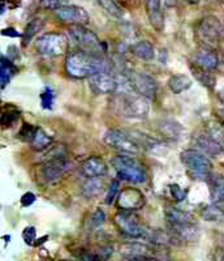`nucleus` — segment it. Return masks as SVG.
<instances>
[{"label": "nucleus", "instance_id": "obj_4", "mask_svg": "<svg viewBox=\"0 0 224 261\" xmlns=\"http://www.w3.org/2000/svg\"><path fill=\"white\" fill-rule=\"evenodd\" d=\"M69 37L80 51L92 55H99V57H103L106 54V45L100 42L94 32L86 29L85 27L81 25L72 27L69 29Z\"/></svg>", "mask_w": 224, "mask_h": 261}, {"label": "nucleus", "instance_id": "obj_11", "mask_svg": "<svg viewBox=\"0 0 224 261\" xmlns=\"http://www.w3.org/2000/svg\"><path fill=\"white\" fill-rule=\"evenodd\" d=\"M69 162L64 158H56V160H47L41 166L39 176L41 180L46 184L56 183L63 178L65 172L68 171Z\"/></svg>", "mask_w": 224, "mask_h": 261}, {"label": "nucleus", "instance_id": "obj_7", "mask_svg": "<svg viewBox=\"0 0 224 261\" xmlns=\"http://www.w3.org/2000/svg\"><path fill=\"white\" fill-rule=\"evenodd\" d=\"M68 38L60 33H47L39 37L36 42V48L44 57H60L68 50Z\"/></svg>", "mask_w": 224, "mask_h": 261}, {"label": "nucleus", "instance_id": "obj_1", "mask_svg": "<svg viewBox=\"0 0 224 261\" xmlns=\"http://www.w3.org/2000/svg\"><path fill=\"white\" fill-rule=\"evenodd\" d=\"M65 71L73 79H90L98 72L108 71L107 62L103 57L92 55L76 50L69 51L65 57Z\"/></svg>", "mask_w": 224, "mask_h": 261}, {"label": "nucleus", "instance_id": "obj_19", "mask_svg": "<svg viewBox=\"0 0 224 261\" xmlns=\"http://www.w3.org/2000/svg\"><path fill=\"white\" fill-rule=\"evenodd\" d=\"M164 217L170 226L177 225H186V223H194L193 216L189 212L181 211L175 206H165L164 208Z\"/></svg>", "mask_w": 224, "mask_h": 261}, {"label": "nucleus", "instance_id": "obj_39", "mask_svg": "<svg viewBox=\"0 0 224 261\" xmlns=\"http://www.w3.org/2000/svg\"><path fill=\"white\" fill-rule=\"evenodd\" d=\"M22 238H24V241L26 244H33L36 242V227H33V226H29L24 230L22 232Z\"/></svg>", "mask_w": 224, "mask_h": 261}, {"label": "nucleus", "instance_id": "obj_13", "mask_svg": "<svg viewBox=\"0 0 224 261\" xmlns=\"http://www.w3.org/2000/svg\"><path fill=\"white\" fill-rule=\"evenodd\" d=\"M90 88L95 94H111L118 89V80L109 71L98 72L89 79Z\"/></svg>", "mask_w": 224, "mask_h": 261}, {"label": "nucleus", "instance_id": "obj_29", "mask_svg": "<svg viewBox=\"0 0 224 261\" xmlns=\"http://www.w3.org/2000/svg\"><path fill=\"white\" fill-rule=\"evenodd\" d=\"M211 199L214 202H224V176H214L210 179Z\"/></svg>", "mask_w": 224, "mask_h": 261}, {"label": "nucleus", "instance_id": "obj_41", "mask_svg": "<svg viewBox=\"0 0 224 261\" xmlns=\"http://www.w3.org/2000/svg\"><path fill=\"white\" fill-rule=\"evenodd\" d=\"M78 258H80L81 261H100L95 253L89 252V251H83V249L80 252V255H78Z\"/></svg>", "mask_w": 224, "mask_h": 261}, {"label": "nucleus", "instance_id": "obj_24", "mask_svg": "<svg viewBox=\"0 0 224 261\" xmlns=\"http://www.w3.org/2000/svg\"><path fill=\"white\" fill-rule=\"evenodd\" d=\"M103 190V180H100L99 178H92L88 179V180L82 184V190H81V192H82V195L85 196L86 199H93V197H97Z\"/></svg>", "mask_w": 224, "mask_h": 261}, {"label": "nucleus", "instance_id": "obj_46", "mask_svg": "<svg viewBox=\"0 0 224 261\" xmlns=\"http://www.w3.org/2000/svg\"><path fill=\"white\" fill-rule=\"evenodd\" d=\"M186 2H188L189 4H197L200 0H186Z\"/></svg>", "mask_w": 224, "mask_h": 261}, {"label": "nucleus", "instance_id": "obj_14", "mask_svg": "<svg viewBox=\"0 0 224 261\" xmlns=\"http://www.w3.org/2000/svg\"><path fill=\"white\" fill-rule=\"evenodd\" d=\"M193 64L207 71H214L218 68L219 58L216 51L209 46H202L193 54Z\"/></svg>", "mask_w": 224, "mask_h": 261}, {"label": "nucleus", "instance_id": "obj_50", "mask_svg": "<svg viewBox=\"0 0 224 261\" xmlns=\"http://www.w3.org/2000/svg\"><path fill=\"white\" fill-rule=\"evenodd\" d=\"M223 63H224V53H223Z\"/></svg>", "mask_w": 224, "mask_h": 261}, {"label": "nucleus", "instance_id": "obj_18", "mask_svg": "<svg viewBox=\"0 0 224 261\" xmlns=\"http://www.w3.org/2000/svg\"><path fill=\"white\" fill-rule=\"evenodd\" d=\"M145 8L151 27L158 32H162L164 29V15L160 6V0H145Z\"/></svg>", "mask_w": 224, "mask_h": 261}, {"label": "nucleus", "instance_id": "obj_48", "mask_svg": "<svg viewBox=\"0 0 224 261\" xmlns=\"http://www.w3.org/2000/svg\"><path fill=\"white\" fill-rule=\"evenodd\" d=\"M220 115H221V118L224 119V109H221V111H220Z\"/></svg>", "mask_w": 224, "mask_h": 261}, {"label": "nucleus", "instance_id": "obj_45", "mask_svg": "<svg viewBox=\"0 0 224 261\" xmlns=\"http://www.w3.org/2000/svg\"><path fill=\"white\" fill-rule=\"evenodd\" d=\"M0 12H2V15H3V13L6 12V4H4V2H3V3H2V11H0Z\"/></svg>", "mask_w": 224, "mask_h": 261}, {"label": "nucleus", "instance_id": "obj_6", "mask_svg": "<svg viewBox=\"0 0 224 261\" xmlns=\"http://www.w3.org/2000/svg\"><path fill=\"white\" fill-rule=\"evenodd\" d=\"M104 143L112 149L124 155H137L139 153V144L133 135L121 129H108L104 134Z\"/></svg>", "mask_w": 224, "mask_h": 261}, {"label": "nucleus", "instance_id": "obj_28", "mask_svg": "<svg viewBox=\"0 0 224 261\" xmlns=\"http://www.w3.org/2000/svg\"><path fill=\"white\" fill-rule=\"evenodd\" d=\"M201 216L209 222H219L224 220V208L218 204H211L201 212Z\"/></svg>", "mask_w": 224, "mask_h": 261}, {"label": "nucleus", "instance_id": "obj_40", "mask_svg": "<svg viewBox=\"0 0 224 261\" xmlns=\"http://www.w3.org/2000/svg\"><path fill=\"white\" fill-rule=\"evenodd\" d=\"M36 200H37V197L34 193L26 192L21 196V205H22L24 208H27V206H30V205L34 204V201H36Z\"/></svg>", "mask_w": 224, "mask_h": 261}, {"label": "nucleus", "instance_id": "obj_32", "mask_svg": "<svg viewBox=\"0 0 224 261\" xmlns=\"http://www.w3.org/2000/svg\"><path fill=\"white\" fill-rule=\"evenodd\" d=\"M39 99H41V106L43 107L44 110H52L53 103H55V93H53V90L51 89L50 86H47L41 93Z\"/></svg>", "mask_w": 224, "mask_h": 261}, {"label": "nucleus", "instance_id": "obj_47", "mask_svg": "<svg viewBox=\"0 0 224 261\" xmlns=\"http://www.w3.org/2000/svg\"><path fill=\"white\" fill-rule=\"evenodd\" d=\"M220 261H224V247H223V251H221V258Z\"/></svg>", "mask_w": 224, "mask_h": 261}, {"label": "nucleus", "instance_id": "obj_43", "mask_svg": "<svg viewBox=\"0 0 224 261\" xmlns=\"http://www.w3.org/2000/svg\"><path fill=\"white\" fill-rule=\"evenodd\" d=\"M123 261H153L150 256H134V257H123Z\"/></svg>", "mask_w": 224, "mask_h": 261}, {"label": "nucleus", "instance_id": "obj_33", "mask_svg": "<svg viewBox=\"0 0 224 261\" xmlns=\"http://www.w3.org/2000/svg\"><path fill=\"white\" fill-rule=\"evenodd\" d=\"M36 130H37V127H33V125L29 124V123H24L22 127H21L20 132H18L17 137L20 140H22V141L32 143L33 137H34V135H36Z\"/></svg>", "mask_w": 224, "mask_h": 261}, {"label": "nucleus", "instance_id": "obj_3", "mask_svg": "<svg viewBox=\"0 0 224 261\" xmlns=\"http://www.w3.org/2000/svg\"><path fill=\"white\" fill-rule=\"evenodd\" d=\"M111 165L120 180L136 184L144 183L146 180V172L144 167L129 155H115L111 158Z\"/></svg>", "mask_w": 224, "mask_h": 261}, {"label": "nucleus", "instance_id": "obj_51", "mask_svg": "<svg viewBox=\"0 0 224 261\" xmlns=\"http://www.w3.org/2000/svg\"><path fill=\"white\" fill-rule=\"evenodd\" d=\"M63 261H65V260H63Z\"/></svg>", "mask_w": 224, "mask_h": 261}, {"label": "nucleus", "instance_id": "obj_23", "mask_svg": "<svg viewBox=\"0 0 224 261\" xmlns=\"http://www.w3.org/2000/svg\"><path fill=\"white\" fill-rule=\"evenodd\" d=\"M132 54L136 58L142 60H151L155 55V50L151 42L149 41H139L132 46Z\"/></svg>", "mask_w": 224, "mask_h": 261}, {"label": "nucleus", "instance_id": "obj_16", "mask_svg": "<svg viewBox=\"0 0 224 261\" xmlns=\"http://www.w3.org/2000/svg\"><path fill=\"white\" fill-rule=\"evenodd\" d=\"M145 204V197L138 190L134 188H125L119 197V208L121 211H137Z\"/></svg>", "mask_w": 224, "mask_h": 261}, {"label": "nucleus", "instance_id": "obj_37", "mask_svg": "<svg viewBox=\"0 0 224 261\" xmlns=\"http://www.w3.org/2000/svg\"><path fill=\"white\" fill-rule=\"evenodd\" d=\"M170 192H171L175 201L177 202L184 201V200L186 199V196H188V191L181 188L179 184H171V186H170Z\"/></svg>", "mask_w": 224, "mask_h": 261}, {"label": "nucleus", "instance_id": "obj_9", "mask_svg": "<svg viewBox=\"0 0 224 261\" xmlns=\"http://www.w3.org/2000/svg\"><path fill=\"white\" fill-rule=\"evenodd\" d=\"M115 225L124 234L125 237L138 239V238H146L148 232L139 222V218L134 212L132 211H120L115 214Z\"/></svg>", "mask_w": 224, "mask_h": 261}, {"label": "nucleus", "instance_id": "obj_38", "mask_svg": "<svg viewBox=\"0 0 224 261\" xmlns=\"http://www.w3.org/2000/svg\"><path fill=\"white\" fill-rule=\"evenodd\" d=\"M39 7L55 12V11H58L62 7V2L60 0H39Z\"/></svg>", "mask_w": 224, "mask_h": 261}, {"label": "nucleus", "instance_id": "obj_42", "mask_svg": "<svg viewBox=\"0 0 224 261\" xmlns=\"http://www.w3.org/2000/svg\"><path fill=\"white\" fill-rule=\"evenodd\" d=\"M2 34H3V36L12 37V38H17V37H22V34H20V33H18L16 29H13V28H8V29H3V30H2Z\"/></svg>", "mask_w": 224, "mask_h": 261}, {"label": "nucleus", "instance_id": "obj_31", "mask_svg": "<svg viewBox=\"0 0 224 261\" xmlns=\"http://www.w3.org/2000/svg\"><path fill=\"white\" fill-rule=\"evenodd\" d=\"M159 129H160V132L163 134V136L168 137V139L176 140L181 134V125L177 124L176 122H172V120H168V122H162Z\"/></svg>", "mask_w": 224, "mask_h": 261}, {"label": "nucleus", "instance_id": "obj_34", "mask_svg": "<svg viewBox=\"0 0 224 261\" xmlns=\"http://www.w3.org/2000/svg\"><path fill=\"white\" fill-rule=\"evenodd\" d=\"M18 116H20V113L17 110L4 111L2 115V127L11 128L18 120Z\"/></svg>", "mask_w": 224, "mask_h": 261}, {"label": "nucleus", "instance_id": "obj_30", "mask_svg": "<svg viewBox=\"0 0 224 261\" xmlns=\"http://www.w3.org/2000/svg\"><path fill=\"white\" fill-rule=\"evenodd\" d=\"M97 3L112 17L121 18L124 16V11L121 9V7L116 3L115 0H97Z\"/></svg>", "mask_w": 224, "mask_h": 261}, {"label": "nucleus", "instance_id": "obj_12", "mask_svg": "<svg viewBox=\"0 0 224 261\" xmlns=\"http://www.w3.org/2000/svg\"><path fill=\"white\" fill-rule=\"evenodd\" d=\"M55 16L63 22L71 24L72 27H76V25L85 27L90 21L89 13L82 7L77 6H62L58 11H55Z\"/></svg>", "mask_w": 224, "mask_h": 261}, {"label": "nucleus", "instance_id": "obj_49", "mask_svg": "<svg viewBox=\"0 0 224 261\" xmlns=\"http://www.w3.org/2000/svg\"><path fill=\"white\" fill-rule=\"evenodd\" d=\"M218 2H219V3H220V4H224V0H218Z\"/></svg>", "mask_w": 224, "mask_h": 261}, {"label": "nucleus", "instance_id": "obj_2", "mask_svg": "<svg viewBox=\"0 0 224 261\" xmlns=\"http://www.w3.org/2000/svg\"><path fill=\"white\" fill-rule=\"evenodd\" d=\"M180 160L192 178L198 179V180H206L211 175L212 163L202 151L197 149H186L181 151Z\"/></svg>", "mask_w": 224, "mask_h": 261}, {"label": "nucleus", "instance_id": "obj_10", "mask_svg": "<svg viewBox=\"0 0 224 261\" xmlns=\"http://www.w3.org/2000/svg\"><path fill=\"white\" fill-rule=\"evenodd\" d=\"M127 83L133 92H136L138 95H142L146 99H153L156 95V81L151 76L142 72L128 71L125 74Z\"/></svg>", "mask_w": 224, "mask_h": 261}, {"label": "nucleus", "instance_id": "obj_44", "mask_svg": "<svg viewBox=\"0 0 224 261\" xmlns=\"http://www.w3.org/2000/svg\"><path fill=\"white\" fill-rule=\"evenodd\" d=\"M219 98H220L221 103L224 105V90H221V92H220V94H219Z\"/></svg>", "mask_w": 224, "mask_h": 261}, {"label": "nucleus", "instance_id": "obj_8", "mask_svg": "<svg viewBox=\"0 0 224 261\" xmlns=\"http://www.w3.org/2000/svg\"><path fill=\"white\" fill-rule=\"evenodd\" d=\"M195 34L201 42H204V46L212 47L214 45H218L223 38L224 28L215 16H207L198 22Z\"/></svg>", "mask_w": 224, "mask_h": 261}, {"label": "nucleus", "instance_id": "obj_27", "mask_svg": "<svg viewBox=\"0 0 224 261\" xmlns=\"http://www.w3.org/2000/svg\"><path fill=\"white\" fill-rule=\"evenodd\" d=\"M51 144H52V137L48 136L41 127H37L36 135L33 137L32 143H30L33 149H34V150H44V149H47Z\"/></svg>", "mask_w": 224, "mask_h": 261}, {"label": "nucleus", "instance_id": "obj_15", "mask_svg": "<svg viewBox=\"0 0 224 261\" xmlns=\"http://www.w3.org/2000/svg\"><path fill=\"white\" fill-rule=\"evenodd\" d=\"M107 171H108V169H107V165L103 158L97 157V155L86 158L81 165V174L88 179L102 178V176L106 175Z\"/></svg>", "mask_w": 224, "mask_h": 261}, {"label": "nucleus", "instance_id": "obj_22", "mask_svg": "<svg viewBox=\"0 0 224 261\" xmlns=\"http://www.w3.org/2000/svg\"><path fill=\"white\" fill-rule=\"evenodd\" d=\"M189 68H190L192 73L194 74V77L197 79V80L205 86V88L214 89V86H215V84H216V80H215V77L212 76L211 71H207V69L201 68V67H198V65L193 64V63H190Z\"/></svg>", "mask_w": 224, "mask_h": 261}, {"label": "nucleus", "instance_id": "obj_21", "mask_svg": "<svg viewBox=\"0 0 224 261\" xmlns=\"http://www.w3.org/2000/svg\"><path fill=\"white\" fill-rule=\"evenodd\" d=\"M193 81L186 74H174L168 80V88L174 94H181L183 92L190 89Z\"/></svg>", "mask_w": 224, "mask_h": 261}, {"label": "nucleus", "instance_id": "obj_25", "mask_svg": "<svg viewBox=\"0 0 224 261\" xmlns=\"http://www.w3.org/2000/svg\"><path fill=\"white\" fill-rule=\"evenodd\" d=\"M43 25L44 21L43 18L41 17H36L30 21L29 24H27V27L25 28V32L22 33V37H21V38H22V46H24V47L29 45V42L36 37V34H38V33L41 32Z\"/></svg>", "mask_w": 224, "mask_h": 261}, {"label": "nucleus", "instance_id": "obj_5", "mask_svg": "<svg viewBox=\"0 0 224 261\" xmlns=\"http://www.w3.org/2000/svg\"><path fill=\"white\" fill-rule=\"evenodd\" d=\"M118 111L127 119H145L150 111L149 99L138 94L123 93L118 98Z\"/></svg>", "mask_w": 224, "mask_h": 261}, {"label": "nucleus", "instance_id": "obj_35", "mask_svg": "<svg viewBox=\"0 0 224 261\" xmlns=\"http://www.w3.org/2000/svg\"><path fill=\"white\" fill-rule=\"evenodd\" d=\"M104 222H106V213H104L103 209H97V211L92 214V217H90V221H89V223H90V227L92 228L100 227V226L103 225Z\"/></svg>", "mask_w": 224, "mask_h": 261}, {"label": "nucleus", "instance_id": "obj_36", "mask_svg": "<svg viewBox=\"0 0 224 261\" xmlns=\"http://www.w3.org/2000/svg\"><path fill=\"white\" fill-rule=\"evenodd\" d=\"M119 190H120V181H119L118 179H114V180L111 181V184H109V187H108V190H107V193H106V204L107 205H111L112 202H114V200H115Z\"/></svg>", "mask_w": 224, "mask_h": 261}, {"label": "nucleus", "instance_id": "obj_17", "mask_svg": "<svg viewBox=\"0 0 224 261\" xmlns=\"http://www.w3.org/2000/svg\"><path fill=\"white\" fill-rule=\"evenodd\" d=\"M195 146L197 150L202 151L204 154L210 155V157H219L224 153V148L216 139H214L210 135H200L195 139Z\"/></svg>", "mask_w": 224, "mask_h": 261}, {"label": "nucleus", "instance_id": "obj_26", "mask_svg": "<svg viewBox=\"0 0 224 261\" xmlns=\"http://www.w3.org/2000/svg\"><path fill=\"white\" fill-rule=\"evenodd\" d=\"M150 247L141 243H128L121 247V255L124 257H134V256H149Z\"/></svg>", "mask_w": 224, "mask_h": 261}, {"label": "nucleus", "instance_id": "obj_20", "mask_svg": "<svg viewBox=\"0 0 224 261\" xmlns=\"http://www.w3.org/2000/svg\"><path fill=\"white\" fill-rule=\"evenodd\" d=\"M17 72V67L13 64L12 60L3 55L2 62H0V84H2V89H4L8 85L9 81L15 77Z\"/></svg>", "mask_w": 224, "mask_h": 261}]
</instances>
